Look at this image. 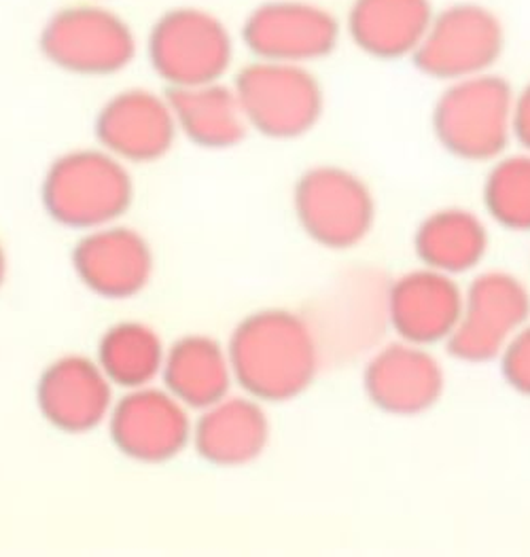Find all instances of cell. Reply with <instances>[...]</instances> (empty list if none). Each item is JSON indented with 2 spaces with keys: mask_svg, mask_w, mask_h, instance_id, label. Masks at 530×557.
Here are the masks:
<instances>
[{
  "mask_svg": "<svg viewBox=\"0 0 530 557\" xmlns=\"http://www.w3.org/2000/svg\"><path fill=\"white\" fill-rule=\"evenodd\" d=\"M234 380L248 397L286 403L317 380L323 352L306 314L268 308L248 314L230 335Z\"/></svg>",
  "mask_w": 530,
  "mask_h": 557,
  "instance_id": "1",
  "label": "cell"
},
{
  "mask_svg": "<svg viewBox=\"0 0 530 557\" xmlns=\"http://www.w3.org/2000/svg\"><path fill=\"white\" fill-rule=\"evenodd\" d=\"M41 199L58 225L91 232L120 223L134 201V178L127 163L102 147L73 149L47 168Z\"/></svg>",
  "mask_w": 530,
  "mask_h": 557,
  "instance_id": "2",
  "label": "cell"
},
{
  "mask_svg": "<svg viewBox=\"0 0 530 557\" xmlns=\"http://www.w3.org/2000/svg\"><path fill=\"white\" fill-rule=\"evenodd\" d=\"M42 58L75 77H115L138 55L132 24L104 0H77L56 9L39 33Z\"/></svg>",
  "mask_w": 530,
  "mask_h": 557,
  "instance_id": "3",
  "label": "cell"
},
{
  "mask_svg": "<svg viewBox=\"0 0 530 557\" xmlns=\"http://www.w3.org/2000/svg\"><path fill=\"white\" fill-rule=\"evenodd\" d=\"M514 87L494 73L452 81L433 107V134L456 160H498L514 140Z\"/></svg>",
  "mask_w": 530,
  "mask_h": 557,
  "instance_id": "4",
  "label": "cell"
},
{
  "mask_svg": "<svg viewBox=\"0 0 530 557\" xmlns=\"http://www.w3.org/2000/svg\"><path fill=\"white\" fill-rule=\"evenodd\" d=\"M145 55L168 89L202 85L230 75L236 62V37L205 7L178 4L151 24Z\"/></svg>",
  "mask_w": 530,
  "mask_h": 557,
  "instance_id": "5",
  "label": "cell"
},
{
  "mask_svg": "<svg viewBox=\"0 0 530 557\" xmlns=\"http://www.w3.org/2000/svg\"><path fill=\"white\" fill-rule=\"evenodd\" d=\"M246 121L270 140H297L310 134L325 113V91L301 64L250 60L234 79Z\"/></svg>",
  "mask_w": 530,
  "mask_h": 557,
  "instance_id": "6",
  "label": "cell"
},
{
  "mask_svg": "<svg viewBox=\"0 0 530 557\" xmlns=\"http://www.w3.org/2000/svg\"><path fill=\"white\" fill-rule=\"evenodd\" d=\"M391 282L375 270H353L342 274L306 314L321 346L323 362L353 360L371 355L389 320Z\"/></svg>",
  "mask_w": 530,
  "mask_h": 557,
  "instance_id": "7",
  "label": "cell"
},
{
  "mask_svg": "<svg viewBox=\"0 0 530 557\" xmlns=\"http://www.w3.org/2000/svg\"><path fill=\"white\" fill-rule=\"evenodd\" d=\"M293 210L301 232L329 250H350L375 223V199L368 183L340 165L306 170L293 189Z\"/></svg>",
  "mask_w": 530,
  "mask_h": 557,
  "instance_id": "8",
  "label": "cell"
},
{
  "mask_svg": "<svg viewBox=\"0 0 530 557\" xmlns=\"http://www.w3.org/2000/svg\"><path fill=\"white\" fill-rule=\"evenodd\" d=\"M503 49L505 30L494 11L480 2H454L435 11L411 60L424 77L452 83L492 73Z\"/></svg>",
  "mask_w": 530,
  "mask_h": 557,
  "instance_id": "9",
  "label": "cell"
},
{
  "mask_svg": "<svg viewBox=\"0 0 530 557\" xmlns=\"http://www.w3.org/2000/svg\"><path fill=\"white\" fill-rule=\"evenodd\" d=\"M527 322L529 286L509 272H482L465 288L463 314L446 342L448 352L473 364L498 359Z\"/></svg>",
  "mask_w": 530,
  "mask_h": 557,
  "instance_id": "10",
  "label": "cell"
},
{
  "mask_svg": "<svg viewBox=\"0 0 530 557\" xmlns=\"http://www.w3.org/2000/svg\"><path fill=\"white\" fill-rule=\"evenodd\" d=\"M342 39L340 20L312 0H266L243 22L241 42L250 58L310 66Z\"/></svg>",
  "mask_w": 530,
  "mask_h": 557,
  "instance_id": "11",
  "label": "cell"
},
{
  "mask_svg": "<svg viewBox=\"0 0 530 557\" xmlns=\"http://www.w3.org/2000/svg\"><path fill=\"white\" fill-rule=\"evenodd\" d=\"M107 424L120 454L143 465L174 460L194 437L192 409L158 384L125 391Z\"/></svg>",
  "mask_w": 530,
  "mask_h": 557,
  "instance_id": "12",
  "label": "cell"
},
{
  "mask_svg": "<svg viewBox=\"0 0 530 557\" xmlns=\"http://www.w3.org/2000/svg\"><path fill=\"white\" fill-rule=\"evenodd\" d=\"M98 147L127 165L163 160L178 140L170 96L149 87H125L113 94L94 121Z\"/></svg>",
  "mask_w": 530,
  "mask_h": 557,
  "instance_id": "13",
  "label": "cell"
},
{
  "mask_svg": "<svg viewBox=\"0 0 530 557\" xmlns=\"http://www.w3.org/2000/svg\"><path fill=\"white\" fill-rule=\"evenodd\" d=\"M363 388L380 411L414 418L440 403L446 391V371L427 346L397 337L369 355Z\"/></svg>",
  "mask_w": 530,
  "mask_h": 557,
  "instance_id": "14",
  "label": "cell"
},
{
  "mask_svg": "<svg viewBox=\"0 0 530 557\" xmlns=\"http://www.w3.org/2000/svg\"><path fill=\"white\" fill-rule=\"evenodd\" d=\"M113 382L100 362L66 355L47 364L37 384V405L47 424L66 435H85L109 422Z\"/></svg>",
  "mask_w": 530,
  "mask_h": 557,
  "instance_id": "15",
  "label": "cell"
},
{
  "mask_svg": "<svg viewBox=\"0 0 530 557\" xmlns=\"http://www.w3.org/2000/svg\"><path fill=\"white\" fill-rule=\"evenodd\" d=\"M73 268L87 290L123 301L149 286L156 274V252L140 232L113 223L83 234L73 250Z\"/></svg>",
  "mask_w": 530,
  "mask_h": 557,
  "instance_id": "16",
  "label": "cell"
},
{
  "mask_svg": "<svg viewBox=\"0 0 530 557\" xmlns=\"http://www.w3.org/2000/svg\"><path fill=\"white\" fill-rule=\"evenodd\" d=\"M465 288L456 276L418 268L389 286V320L399 339L420 346L446 344L458 324Z\"/></svg>",
  "mask_w": 530,
  "mask_h": 557,
  "instance_id": "17",
  "label": "cell"
},
{
  "mask_svg": "<svg viewBox=\"0 0 530 557\" xmlns=\"http://www.w3.org/2000/svg\"><path fill=\"white\" fill-rule=\"evenodd\" d=\"M270 435L272 426L263 403L245 393H230L198 411L192 445L212 467L241 469L263 456Z\"/></svg>",
  "mask_w": 530,
  "mask_h": 557,
  "instance_id": "18",
  "label": "cell"
},
{
  "mask_svg": "<svg viewBox=\"0 0 530 557\" xmlns=\"http://www.w3.org/2000/svg\"><path fill=\"white\" fill-rule=\"evenodd\" d=\"M433 15L431 0H353L344 26L369 58L404 60L416 53Z\"/></svg>",
  "mask_w": 530,
  "mask_h": 557,
  "instance_id": "19",
  "label": "cell"
},
{
  "mask_svg": "<svg viewBox=\"0 0 530 557\" xmlns=\"http://www.w3.org/2000/svg\"><path fill=\"white\" fill-rule=\"evenodd\" d=\"M178 134L208 151L238 147L250 132L234 83L212 81L168 89Z\"/></svg>",
  "mask_w": 530,
  "mask_h": 557,
  "instance_id": "20",
  "label": "cell"
},
{
  "mask_svg": "<svg viewBox=\"0 0 530 557\" xmlns=\"http://www.w3.org/2000/svg\"><path fill=\"white\" fill-rule=\"evenodd\" d=\"M162 382L192 411L227 397L236 384L227 344L205 333L183 335L168 348Z\"/></svg>",
  "mask_w": 530,
  "mask_h": 557,
  "instance_id": "21",
  "label": "cell"
},
{
  "mask_svg": "<svg viewBox=\"0 0 530 557\" xmlns=\"http://www.w3.org/2000/svg\"><path fill=\"white\" fill-rule=\"evenodd\" d=\"M489 230L467 208H442L422 219L414 250L424 268L460 276L476 270L489 252Z\"/></svg>",
  "mask_w": 530,
  "mask_h": 557,
  "instance_id": "22",
  "label": "cell"
},
{
  "mask_svg": "<svg viewBox=\"0 0 530 557\" xmlns=\"http://www.w3.org/2000/svg\"><path fill=\"white\" fill-rule=\"evenodd\" d=\"M165 355L162 335L153 326L123 320L102 333L96 360L115 388L136 391L162 380Z\"/></svg>",
  "mask_w": 530,
  "mask_h": 557,
  "instance_id": "23",
  "label": "cell"
},
{
  "mask_svg": "<svg viewBox=\"0 0 530 557\" xmlns=\"http://www.w3.org/2000/svg\"><path fill=\"white\" fill-rule=\"evenodd\" d=\"M484 206L503 230L530 232V153L501 156L484 181Z\"/></svg>",
  "mask_w": 530,
  "mask_h": 557,
  "instance_id": "24",
  "label": "cell"
},
{
  "mask_svg": "<svg viewBox=\"0 0 530 557\" xmlns=\"http://www.w3.org/2000/svg\"><path fill=\"white\" fill-rule=\"evenodd\" d=\"M498 360L505 382L516 393L530 397V322L509 339Z\"/></svg>",
  "mask_w": 530,
  "mask_h": 557,
  "instance_id": "25",
  "label": "cell"
},
{
  "mask_svg": "<svg viewBox=\"0 0 530 557\" xmlns=\"http://www.w3.org/2000/svg\"><path fill=\"white\" fill-rule=\"evenodd\" d=\"M514 140L530 153V83L516 91L514 104Z\"/></svg>",
  "mask_w": 530,
  "mask_h": 557,
  "instance_id": "26",
  "label": "cell"
},
{
  "mask_svg": "<svg viewBox=\"0 0 530 557\" xmlns=\"http://www.w3.org/2000/svg\"><path fill=\"white\" fill-rule=\"evenodd\" d=\"M7 270H9V261H7L4 246H2V242H0V288H2L4 280H7Z\"/></svg>",
  "mask_w": 530,
  "mask_h": 557,
  "instance_id": "27",
  "label": "cell"
},
{
  "mask_svg": "<svg viewBox=\"0 0 530 557\" xmlns=\"http://www.w3.org/2000/svg\"><path fill=\"white\" fill-rule=\"evenodd\" d=\"M104 2H109V0H104Z\"/></svg>",
  "mask_w": 530,
  "mask_h": 557,
  "instance_id": "28",
  "label": "cell"
}]
</instances>
